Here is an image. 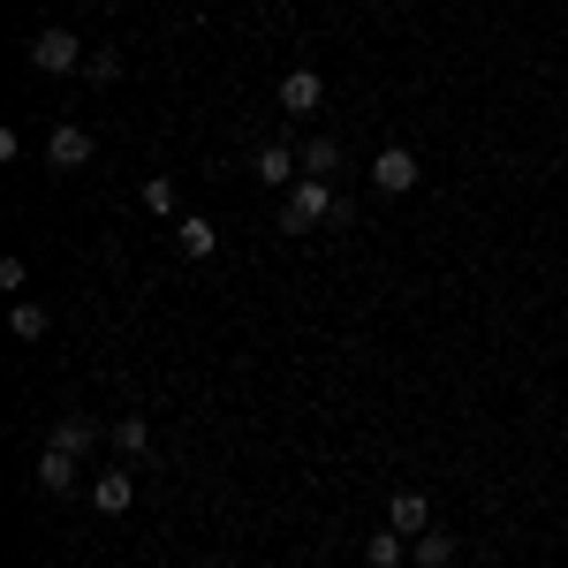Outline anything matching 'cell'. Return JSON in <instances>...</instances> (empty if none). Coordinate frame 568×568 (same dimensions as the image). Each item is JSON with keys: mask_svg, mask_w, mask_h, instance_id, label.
Segmentation results:
<instances>
[{"mask_svg": "<svg viewBox=\"0 0 568 568\" xmlns=\"http://www.w3.org/2000/svg\"><path fill=\"white\" fill-rule=\"evenodd\" d=\"M318 220H342V205H334L326 175H296L281 190V227H288V235H311Z\"/></svg>", "mask_w": 568, "mask_h": 568, "instance_id": "1", "label": "cell"}, {"mask_svg": "<svg viewBox=\"0 0 568 568\" xmlns=\"http://www.w3.org/2000/svg\"><path fill=\"white\" fill-rule=\"evenodd\" d=\"M23 53H31V69H39V77H69V69H84V39H77V31H61V23L39 31Z\"/></svg>", "mask_w": 568, "mask_h": 568, "instance_id": "2", "label": "cell"}, {"mask_svg": "<svg viewBox=\"0 0 568 568\" xmlns=\"http://www.w3.org/2000/svg\"><path fill=\"white\" fill-rule=\"evenodd\" d=\"M45 168H53V175H77V168H91V130L61 122V130L45 136Z\"/></svg>", "mask_w": 568, "mask_h": 568, "instance_id": "3", "label": "cell"}, {"mask_svg": "<svg viewBox=\"0 0 568 568\" xmlns=\"http://www.w3.org/2000/svg\"><path fill=\"white\" fill-rule=\"evenodd\" d=\"M372 182H379L387 197H402V190H417V160H409V144H387V152L372 160Z\"/></svg>", "mask_w": 568, "mask_h": 568, "instance_id": "4", "label": "cell"}, {"mask_svg": "<svg viewBox=\"0 0 568 568\" xmlns=\"http://www.w3.org/2000/svg\"><path fill=\"white\" fill-rule=\"evenodd\" d=\"M387 524L402 530V538H425V530H433V500L402 485V493H394V500H387Z\"/></svg>", "mask_w": 568, "mask_h": 568, "instance_id": "5", "label": "cell"}, {"mask_svg": "<svg viewBox=\"0 0 568 568\" xmlns=\"http://www.w3.org/2000/svg\"><path fill=\"white\" fill-rule=\"evenodd\" d=\"M251 175H258L265 190H288V182L304 175V152H288V144H265L258 160H251Z\"/></svg>", "mask_w": 568, "mask_h": 568, "instance_id": "6", "label": "cell"}, {"mask_svg": "<svg viewBox=\"0 0 568 568\" xmlns=\"http://www.w3.org/2000/svg\"><path fill=\"white\" fill-rule=\"evenodd\" d=\"M130 500H136L130 470H99V478H91V508H99V516H130Z\"/></svg>", "mask_w": 568, "mask_h": 568, "instance_id": "7", "label": "cell"}, {"mask_svg": "<svg viewBox=\"0 0 568 568\" xmlns=\"http://www.w3.org/2000/svg\"><path fill=\"white\" fill-rule=\"evenodd\" d=\"M318 99H326L318 69H288V77H281V106H288V114H318Z\"/></svg>", "mask_w": 568, "mask_h": 568, "instance_id": "8", "label": "cell"}, {"mask_svg": "<svg viewBox=\"0 0 568 568\" xmlns=\"http://www.w3.org/2000/svg\"><path fill=\"white\" fill-rule=\"evenodd\" d=\"M175 243H182V258H213V251H220V227L205 213H182L175 220Z\"/></svg>", "mask_w": 568, "mask_h": 568, "instance_id": "9", "label": "cell"}, {"mask_svg": "<svg viewBox=\"0 0 568 568\" xmlns=\"http://www.w3.org/2000/svg\"><path fill=\"white\" fill-rule=\"evenodd\" d=\"M53 447H61V455H77V463H84L91 447H99V417H61V425H53Z\"/></svg>", "mask_w": 568, "mask_h": 568, "instance_id": "10", "label": "cell"}, {"mask_svg": "<svg viewBox=\"0 0 568 568\" xmlns=\"http://www.w3.org/2000/svg\"><path fill=\"white\" fill-rule=\"evenodd\" d=\"M409 546H417V538H402V530H372V538H364V561L372 568H402V554H409Z\"/></svg>", "mask_w": 568, "mask_h": 568, "instance_id": "11", "label": "cell"}, {"mask_svg": "<svg viewBox=\"0 0 568 568\" xmlns=\"http://www.w3.org/2000/svg\"><path fill=\"white\" fill-rule=\"evenodd\" d=\"M8 326H16V342H45V326H53V311H45V304H31V296H23V304L8 311Z\"/></svg>", "mask_w": 568, "mask_h": 568, "instance_id": "12", "label": "cell"}, {"mask_svg": "<svg viewBox=\"0 0 568 568\" xmlns=\"http://www.w3.org/2000/svg\"><path fill=\"white\" fill-rule=\"evenodd\" d=\"M39 485H45V493H69V485H77V455L45 447V455H39Z\"/></svg>", "mask_w": 568, "mask_h": 568, "instance_id": "13", "label": "cell"}, {"mask_svg": "<svg viewBox=\"0 0 568 568\" xmlns=\"http://www.w3.org/2000/svg\"><path fill=\"white\" fill-rule=\"evenodd\" d=\"M409 554H417V568H455V538H447V530H425Z\"/></svg>", "mask_w": 568, "mask_h": 568, "instance_id": "14", "label": "cell"}, {"mask_svg": "<svg viewBox=\"0 0 568 568\" xmlns=\"http://www.w3.org/2000/svg\"><path fill=\"white\" fill-rule=\"evenodd\" d=\"M334 168H342V144H334V136H311L304 144V175H334Z\"/></svg>", "mask_w": 568, "mask_h": 568, "instance_id": "15", "label": "cell"}, {"mask_svg": "<svg viewBox=\"0 0 568 568\" xmlns=\"http://www.w3.org/2000/svg\"><path fill=\"white\" fill-rule=\"evenodd\" d=\"M114 447H122V455H144V447H152V425H144V417H122V425H114Z\"/></svg>", "mask_w": 568, "mask_h": 568, "instance_id": "16", "label": "cell"}, {"mask_svg": "<svg viewBox=\"0 0 568 568\" xmlns=\"http://www.w3.org/2000/svg\"><path fill=\"white\" fill-rule=\"evenodd\" d=\"M84 77H91V84H114V77H122V53H114V45L84 53Z\"/></svg>", "mask_w": 568, "mask_h": 568, "instance_id": "17", "label": "cell"}, {"mask_svg": "<svg viewBox=\"0 0 568 568\" xmlns=\"http://www.w3.org/2000/svg\"><path fill=\"white\" fill-rule=\"evenodd\" d=\"M144 205H152V213H175V205H182L175 175H152V182H144Z\"/></svg>", "mask_w": 568, "mask_h": 568, "instance_id": "18", "label": "cell"}]
</instances>
